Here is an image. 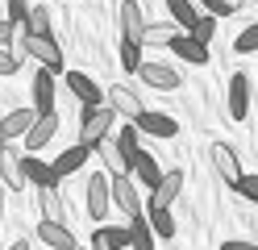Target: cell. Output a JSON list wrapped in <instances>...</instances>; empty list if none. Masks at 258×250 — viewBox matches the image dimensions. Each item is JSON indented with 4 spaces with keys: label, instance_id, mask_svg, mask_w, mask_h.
I'll list each match as a JSON object with an SVG mask.
<instances>
[{
    "label": "cell",
    "instance_id": "cell-36",
    "mask_svg": "<svg viewBox=\"0 0 258 250\" xmlns=\"http://www.w3.org/2000/svg\"><path fill=\"white\" fill-rule=\"evenodd\" d=\"M200 5L208 9V17H229L237 9V0H200Z\"/></svg>",
    "mask_w": 258,
    "mask_h": 250
},
{
    "label": "cell",
    "instance_id": "cell-13",
    "mask_svg": "<svg viewBox=\"0 0 258 250\" xmlns=\"http://www.w3.org/2000/svg\"><path fill=\"white\" fill-rule=\"evenodd\" d=\"M38 238H42V246H50V250H79L75 233L62 221H38Z\"/></svg>",
    "mask_w": 258,
    "mask_h": 250
},
{
    "label": "cell",
    "instance_id": "cell-21",
    "mask_svg": "<svg viewBox=\"0 0 258 250\" xmlns=\"http://www.w3.org/2000/svg\"><path fill=\"white\" fill-rule=\"evenodd\" d=\"M34 121H38L34 109H13L9 117H0V125H5V138H9V142H13V138H25Z\"/></svg>",
    "mask_w": 258,
    "mask_h": 250
},
{
    "label": "cell",
    "instance_id": "cell-17",
    "mask_svg": "<svg viewBox=\"0 0 258 250\" xmlns=\"http://www.w3.org/2000/svg\"><path fill=\"white\" fill-rule=\"evenodd\" d=\"M108 175H92L88 179V213L100 221V217H108Z\"/></svg>",
    "mask_w": 258,
    "mask_h": 250
},
{
    "label": "cell",
    "instance_id": "cell-29",
    "mask_svg": "<svg viewBox=\"0 0 258 250\" xmlns=\"http://www.w3.org/2000/svg\"><path fill=\"white\" fill-rule=\"evenodd\" d=\"M96 150H100V159H104V167H108V171L112 175H129V163L121 159V150H117V142H100V146H96Z\"/></svg>",
    "mask_w": 258,
    "mask_h": 250
},
{
    "label": "cell",
    "instance_id": "cell-12",
    "mask_svg": "<svg viewBox=\"0 0 258 250\" xmlns=\"http://www.w3.org/2000/svg\"><path fill=\"white\" fill-rule=\"evenodd\" d=\"M0 188H9V192H21L25 188V171H21V155L13 146L0 150Z\"/></svg>",
    "mask_w": 258,
    "mask_h": 250
},
{
    "label": "cell",
    "instance_id": "cell-31",
    "mask_svg": "<svg viewBox=\"0 0 258 250\" xmlns=\"http://www.w3.org/2000/svg\"><path fill=\"white\" fill-rule=\"evenodd\" d=\"M213 33H217V17H208V13H200V17H196V25L187 29V38H196L200 46H208V42H213Z\"/></svg>",
    "mask_w": 258,
    "mask_h": 250
},
{
    "label": "cell",
    "instance_id": "cell-42",
    "mask_svg": "<svg viewBox=\"0 0 258 250\" xmlns=\"http://www.w3.org/2000/svg\"><path fill=\"white\" fill-rule=\"evenodd\" d=\"M237 5H254V0H237Z\"/></svg>",
    "mask_w": 258,
    "mask_h": 250
},
{
    "label": "cell",
    "instance_id": "cell-40",
    "mask_svg": "<svg viewBox=\"0 0 258 250\" xmlns=\"http://www.w3.org/2000/svg\"><path fill=\"white\" fill-rule=\"evenodd\" d=\"M0 221H5V188H0Z\"/></svg>",
    "mask_w": 258,
    "mask_h": 250
},
{
    "label": "cell",
    "instance_id": "cell-22",
    "mask_svg": "<svg viewBox=\"0 0 258 250\" xmlns=\"http://www.w3.org/2000/svg\"><path fill=\"white\" fill-rule=\"evenodd\" d=\"M38 213H42V221H62L67 217V205H62L58 188H38Z\"/></svg>",
    "mask_w": 258,
    "mask_h": 250
},
{
    "label": "cell",
    "instance_id": "cell-16",
    "mask_svg": "<svg viewBox=\"0 0 258 250\" xmlns=\"http://www.w3.org/2000/svg\"><path fill=\"white\" fill-rule=\"evenodd\" d=\"M171 50H175V59H179V63H191V67H204L208 63V46H200L196 38H187V33H175Z\"/></svg>",
    "mask_w": 258,
    "mask_h": 250
},
{
    "label": "cell",
    "instance_id": "cell-2",
    "mask_svg": "<svg viewBox=\"0 0 258 250\" xmlns=\"http://www.w3.org/2000/svg\"><path fill=\"white\" fill-rule=\"evenodd\" d=\"M21 55H29L42 71H50V75H58L62 71V50H58V42L54 38H21Z\"/></svg>",
    "mask_w": 258,
    "mask_h": 250
},
{
    "label": "cell",
    "instance_id": "cell-37",
    "mask_svg": "<svg viewBox=\"0 0 258 250\" xmlns=\"http://www.w3.org/2000/svg\"><path fill=\"white\" fill-rule=\"evenodd\" d=\"M233 192H237V196H246V200H254V196H258V179H254V175H237Z\"/></svg>",
    "mask_w": 258,
    "mask_h": 250
},
{
    "label": "cell",
    "instance_id": "cell-7",
    "mask_svg": "<svg viewBox=\"0 0 258 250\" xmlns=\"http://www.w3.org/2000/svg\"><path fill=\"white\" fill-rule=\"evenodd\" d=\"M67 88H71V96L79 100V109H96V105H104L100 83H96L92 75H84V71H67Z\"/></svg>",
    "mask_w": 258,
    "mask_h": 250
},
{
    "label": "cell",
    "instance_id": "cell-20",
    "mask_svg": "<svg viewBox=\"0 0 258 250\" xmlns=\"http://www.w3.org/2000/svg\"><path fill=\"white\" fill-rule=\"evenodd\" d=\"M21 171H25V183H38V188H58V175L50 171V163H42V159H21Z\"/></svg>",
    "mask_w": 258,
    "mask_h": 250
},
{
    "label": "cell",
    "instance_id": "cell-35",
    "mask_svg": "<svg viewBox=\"0 0 258 250\" xmlns=\"http://www.w3.org/2000/svg\"><path fill=\"white\" fill-rule=\"evenodd\" d=\"M17 67H21V55L0 46V75H17Z\"/></svg>",
    "mask_w": 258,
    "mask_h": 250
},
{
    "label": "cell",
    "instance_id": "cell-33",
    "mask_svg": "<svg viewBox=\"0 0 258 250\" xmlns=\"http://www.w3.org/2000/svg\"><path fill=\"white\" fill-rule=\"evenodd\" d=\"M138 63H142V46L138 42H121V67L125 71H138Z\"/></svg>",
    "mask_w": 258,
    "mask_h": 250
},
{
    "label": "cell",
    "instance_id": "cell-1",
    "mask_svg": "<svg viewBox=\"0 0 258 250\" xmlns=\"http://www.w3.org/2000/svg\"><path fill=\"white\" fill-rule=\"evenodd\" d=\"M112 129V109L108 105H96V109H84V117H79V146L96 150Z\"/></svg>",
    "mask_w": 258,
    "mask_h": 250
},
{
    "label": "cell",
    "instance_id": "cell-28",
    "mask_svg": "<svg viewBox=\"0 0 258 250\" xmlns=\"http://www.w3.org/2000/svg\"><path fill=\"white\" fill-rule=\"evenodd\" d=\"M134 171H138V179L146 183V188H154V183H158V175H163V167L154 163V155H150V150H142V155L134 159Z\"/></svg>",
    "mask_w": 258,
    "mask_h": 250
},
{
    "label": "cell",
    "instance_id": "cell-26",
    "mask_svg": "<svg viewBox=\"0 0 258 250\" xmlns=\"http://www.w3.org/2000/svg\"><path fill=\"white\" fill-rule=\"evenodd\" d=\"M167 13L175 17L171 25H179V29H191V25H196V17H200V9L191 5V0H167Z\"/></svg>",
    "mask_w": 258,
    "mask_h": 250
},
{
    "label": "cell",
    "instance_id": "cell-4",
    "mask_svg": "<svg viewBox=\"0 0 258 250\" xmlns=\"http://www.w3.org/2000/svg\"><path fill=\"white\" fill-rule=\"evenodd\" d=\"M134 129H138V133H150V138H175V133H179V121H175L171 113L142 109V113L134 117Z\"/></svg>",
    "mask_w": 258,
    "mask_h": 250
},
{
    "label": "cell",
    "instance_id": "cell-27",
    "mask_svg": "<svg viewBox=\"0 0 258 250\" xmlns=\"http://www.w3.org/2000/svg\"><path fill=\"white\" fill-rule=\"evenodd\" d=\"M50 9H29V17H25V33H29V38H50Z\"/></svg>",
    "mask_w": 258,
    "mask_h": 250
},
{
    "label": "cell",
    "instance_id": "cell-9",
    "mask_svg": "<svg viewBox=\"0 0 258 250\" xmlns=\"http://www.w3.org/2000/svg\"><path fill=\"white\" fill-rule=\"evenodd\" d=\"M121 17V42H138L142 46V25H146V13H142V5L138 0H121V9H117Z\"/></svg>",
    "mask_w": 258,
    "mask_h": 250
},
{
    "label": "cell",
    "instance_id": "cell-41",
    "mask_svg": "<svg viewBox=\"0 0 258 250\" xmlns=\"http://www.w3.org/2000/svg\"><path fill=\"white\" fill-rule=\"evenodd\" d=\"M9 146V138H5V125H0V150H5Z\"/></svg>",
    "mask_w": 258,
    "mask_h": 250
},
{
    "label": "cell",
    "instance_id": "cell-19",
    "mask_svg": "<svg viewBox=\"0 0 258 250\" xmlns=\"http://www.w3.org/2000/svg\"><path fill=\"white\" fill-rule=\"evenodd\" d=\"M88 155H92V150L75 142L71 150H62V155H58V159L50 163V171H54L58 179H62V175H75V171H79V167H84V163H88Z\"/></svg>",
    "mask_w": 258,
    "mask_h": 250
},
{
    "label": "cell",
    "instance_id": "cell-32",
    "mask_svg": "<svg viewBox=\"0 0 258 250\" xmlns=\"http://www.w3.org/2000/svg\"><path fill=\"white\" fill-rule=\"evenodd\" d=\"M254 46H258V25H246L233 38V50H237V55H254Z\"/></svg>",
    "mask_w": 258,
    "mask_h": 250
},
{
    "label": "cell",
    "instance_id": "cell-18",
    "mask_svg": "<svg viewBox=\"0 0 258 250\" xmlns=\"http://www.w3.org/2000/svg\"><path fill=\"white\" fill-rule=\"evenodd\" d=\"M129 246L134 250H154V233H150V221H146V213H129Z\"/></svg>",
    "mask_w": 258,
    "mask_h": 250
},
{
    "label": "cell",
    "instance_id": "cell-8",
    "mask_svg": "<svg viewBox=\"0 0 258 250\" xmlns=\"http://www.w3.org/2000/svg\"><path fill=\"white\" fill-rule=\"evenodd\" d=\"M108 200H112V205H117V209H121L125 217L142 209V196H138V183L129 179V175H112V183H108Z\"/></svg>",
    "mask_w": 258,
    "mask_h": 250
},
{
    "label": "cell",
    "instance_id": "cell-6",
    "mask_svg": "<svg viewBox=\"0 0 258 250\" xmlns=\"http://www.w3.org/2000/svg\"><path fill=\"white\" fill-rule=\"evenodd\" d=\"M138 75H142V83H150L154 92H175L179 88V71L175 67H167V63H138Z\"/></svg>",
    "mask_w": 258,
    "mask_h": 250
},
{
    "label": "cell",
    "instance_id": "cell-24",
    "mask_svg": "<svg viewBox=\"0 0 258 250\" xmlns=\"http://www.w3.org/2000/svg\"><path fill=\"white\" fill-rule=\"evenodd\" d=\"M125 246H129V233L125 229H112V225L108 229L100 225V229H96V238H92V250H125Z\"/></svg>",
    "mask_w": 258,
    "mask_h": 250
},
{
    "label": "cell",
    "instance_id": "cell-3",
    "mask_svg": "<svg viewBox=\"0 0 258 250\" xmlns=\"http://www.w3.org/2000/svg\"><path fill=\"white\" fill-rule=\"evenodd\" d=\"M179 192H183V171H179V167H175V171H163V175H158V183L150 188V205H146V213H154V209H171Z\"/></svg>",
    "mask_w": 258,
    "mask_h": 250
},
{
    "label": "cell",
    "instance_id": "cell-14",
    "mask_svg": "<svg viewBox=\"0 0 258 250\" xmlns=\"http://www.w3.org/2000/svg\"><path fill=\"white\" fill-rule=\"evenodd\" d=\"M29 96H34V113H54V75L38 67L34 83H29Z\"/></svg>",
    "mask_w": 258,
    "mask_h": 250
},
{
    "label": "cell",
    "instance_id": "cell-38",
    "mask_svg": "<svg viewBox=\"0 0 258 250\" xmlns=\"http://www.w3.org/2000/svg\"><path fill=\"white\" fill-rule=\"evenodd\" d=\"M17 29H21V25H9L5 17H0V46H5V50H13V38H17Z\"/></svg>",
    "mask_w": 258,
    "mask_h": 250
},
{
    "label": "cell",
    "instance_id": "cell-39",
    "mask_svg": "<svg viewBox=\"0 0 258 250\" xmlns=\"http://www.w3.org/2000/svg\"><path fill=\"white\" fill-rule=\"evenodd\" d=\"M221 250H258L254 242H241V238H229V242H221Z\"/></svg>",
    "mask_w": 258,
    "mask_h": 250
},
{
    "label": "cell",
    "instance_id": "cell-5",
    "mask_svg": "<svg viewBox=\"0 0 258 250\" xmlns=\"http://www.w3.org/2000/svg\"><path fill=\"white\" fill-rule=\"evenodd\" d=\"M250 96H254V79L250 75H233L229 79V121H246L250 117Z\"/></svg>",
    "mask_w": 258,
    "mask_h": 250
},
{
    "label": "cell",
    "instance_id": "cell-15",
    "mask_svg": "<svg viewBox=\"0 0 258 250\" xmlns=\"http://www.w3.org/2000/svg\"><path fill=\"white\" fill-rule=\"evenodd\" d=\"M54 133H58V113H38V121L25 133V150H42Z\"/></svg>",
    "mask_w": 258,
    "mask_h": 250
},
{
    "label": "cell",
    "instance_id": "cell-34",
    "mask_svg": "<svg viewBox=\"0 0 258 250\" xmlns=\"http://www.w3.org/2000/svg\"><path fill=\"white\" fill-rule=\"evenodd\" d=\"M25 17H29V5H25V0H9V17H5V21L25 29Z\"/></svg>",
    "mask_w": 258,
    "mask_h": 250
},
{
    "label": "cell",
    "instance_id": "cell-30",
    "mask_svg": "<svg viewBox=\"0 0 258 250\" xmlns=\"http://www.w3.org/2000/svg\"><path fill=\"white\" fill-rule=\"evenodd\" d=\"M146 221H150V233H154V238H175V217H171V209L146 213Z\"/></svg>",
    "mask_w": 258,
    "mask_h": 250
},
{
    "label": "cell",
    "instance_id": "cell-10",
    "mask_svg": "<svg viewBox=\"0 0 258 250\" xmlns=\"http://www.w3.org/2000/svg\"><path fill=\"white\" fill-rule=\"evenodd\" d=\"M208 155H213V167H217V175L229 183H237V175H241V163H237V150L229 146V142H213V150H208Z\"/></svg>",
    "mask_w": 258,
    "mask_h": 250
},
{
    "label": "cell",
    "instance_id": "cell-25",
    "mask_svg": "<svg viewBox=\"0 0 258 250\" xmlns=\"http://www.w3.org/2000/svg\"><path fill=\"white\" fill-rule=\"evenodd\" d=\"M117 150H121V159L129 163V171H134V159L142 155V138H138V129H134V125H125V129L117 133Z\"/></svg>",
    "mask_w": 258,
    "mask_h": 250
},
{
    "label": "cell",
    "instance_id": "cell-23",
    "mask_svg": "<svg viewBox=\"0 0 258 250\" xmlns=\"http://www.w3.org/2000/svg\"><path fill=\"white\" fill-rule=\"evenodd\" d=\"M175 29L171 21H146L142 25V46H171V38H175Z\"/></svg>",
    "mask_w": 258,
    "mask_h": 250
},
{
    "label": "cell",
    "instance_id": "cell-11",
    "mask_svg": "<svg viewBox=\"0 0 258 250\" xmlns=\"http://www.w3.org/2000/svg\"><path fill=\"white\" fill-rule=\"evenodd\" d=\"M108 109H112V117H134L142 113V100H138V92L129 88V83H112L108 88Z\"/></svg>",
    "mask_w": 258,
    "mask_h": 250
}]
</instances>
